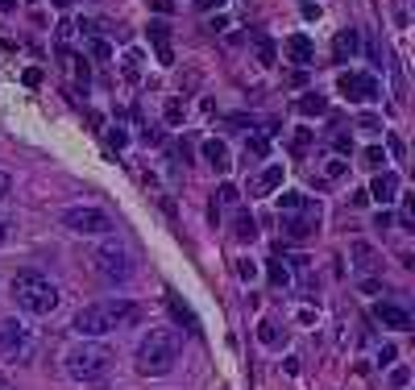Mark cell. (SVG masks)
<instances>
[{
    "mask_svg": "<svg viewBox=\"0 0 415 390\" xmlns=\"http://www.w3.org/2000/svg\"><path fill=\"white\" fill-rule=\"evenodd\" d=\"M87 54H91V58H112V46L100 42V37H91V42H87Z\"/></svg>",
    "mask_w": 415,
    "mask_h": 390,
    "instance_id": "cell-30",
    "label": "cell"
},
{
    "mask_svg": "<svg viewBox=\"0 0 415 390\" xmlns=\"http://www.w3.org/2000/svg\"><path fill=\"white\" fill-rule=\"evenodd\" d=\"M137 374L145 378H158V374H170L175 362H179V333L175 328H150L141 341H137Z\"/></svg>",
    "mask_w": 415,
    "mask_h": 390,
    "instance_id": "cell-3",
    "label": "cell"
},
{
    "mask_svg": "<svg viewBox=\"0 0 415 390\" xmlns=\"http://www.w3.org/2000/svg\"><path fill=\"white\" fill-rule=\"evenodd\" d=\"M62 229H71L79 237H108L112 233V216L104 208L75 204V208H62Z\"/></svg>",
    "mask_w": 415,
    "mask_h": 390,
    "instance_id": "cell-6",
    "label": "cell"
},
{
    "mask_svg": "<svg viewBox=\"0 0 415 390\" xmlns=\"http://www.w3.org/2000/svg\"><path fill=\"white\" fill-rule=\"evenodd\" d=\"M374 229H391V212H378V216H374Z\"/></svg>",
    "mask_w": 415,
    "mask_h": 390,
    "instance_id": "cell-46",
    "label": "cell"
},
{
    "mask_svg": "<svg viewBox=\"0 0 415 390\" xmlns=\"http://www.w3.org/2000/svg\"><path fill=\"white\" fill-rule=\"evenodd\" d=\"M357 50H362L357 29H341V33L333 37V58H337V62H353V58H357Z\"/></svg>",
    "mask_w": 415,
    "mask_h": 390,
    "instance_id": "cell-14",
    "label": "cell"
},
{
    "mask_svg": "<svg viewBox=\"0 0 415 390\" xmlns=\"http://www.w3.org/2000/svg\"><path fill=\"white\" fill-rule=\"evenodd\" d=\"M266 274H270V283H274V287H291V270H287L283 262H270V266H266Z\"/></svg>",
    "mask_w": 415,
    "mask_h": 390,
    "instance_id": "cell-26",
    "label": "cell"
},
{
    "mask_svg": "<svg viewBox=\"0 0 415 390\" xmlns=\"http://www.w3.org/2000/svg\"><path fill=\"white\" fill-rule=\"evenodd\" d=\"M357 129H362V133H382V121H378L374 112H366V116H357Z\"/></svg>",
    "mask_w": 415,
    "mask_h": 390,
    "instance_id": "cell-31",
    "label": "cell"
},
{
    "mask_svg": "<svg viewBox=\"0 0 415 390\" xmlns=\"http://www.w3.org/2000/svg\"><path fill=\"white\" fill-rule=\"evenodd\" d=\"M166 308H170V316H175L179 324H187V328H195V316H191V312H187V308L179 303V295H175V291H166Z\"/></svg>",
    "mask_w": 415,
    "mask_h": 390,
    "instance_id": "cell-23",
    "label": "cell"
},
{
    "mask_svg": "<svg viewBox=\"0 0 415 390\" xmlns=\"http://www.w3.org/2000/svg\"><path fill=\"white\" fill-rule=\"evenodd\" d=\"M25 83H29V87H37V83H42V71H37V67H29V71H25Z\"/></svg>",
    "mask_w": 415,
    "mask_h": 390,
    "instance_id": "cell-45",
    "label": "cell"
},
{
    "mask_svg": "<svg viewBox=\"0 0 415 390\" xmlns=\"http://www.w3.org/2000/svg\"><path fill=\"white\" fill-rule=\"evenodd\" d=\"M108 145L125 150V145H129V133H125V129H108Z\"/></svg>",
    "mask_w": 415,
    "mask_h": 390,
    "instance_id": "cell-34",
    "label": "cell"
},
{
    "mask_svg": "<svg viewBox=\"0 0 415 390\" xmlns=\"http://www.w3.org/2000/svg\"><path fill=\"white\" fill-rule=\"evenodd\" d=\"M91 270H96L108 287H125V283L133 278V258H129L125 245L108 241V245H100V249L91 254Z\"/></svg>",
    "mask_w": 415,
    "mask_h": 390,
    "instance_id": "cell-5",
    "label": "cell"
},
{
    "mask_svg": "<svg viewBox=\"0 0 415 390\" xmlns=\"http://www.w3.org/2000/svg\"><path fill=\"white\" fill-rule=\"evenodd\" d=\"M382 162H387V154H382L378 145H366V150H362V166H370V170H382Z\"/></svg>",
    "mask_w": 415,
    "mask_h": 390,
    "instance_id": "cell-25",
    "label": "cell"
},
{
    "mask_svg": "<svg viewBox=\"0 0 415 390\" xmlns=\"http://www.w3.org/2000/svg\"><path fill=\"white\" fill-rule=\"evenodd\" d=\"M249 42H254V54H258V62H266V67H270V62L279 58V50H274V42H270V37H266L262 29H254V33H249Z\"/></svg>",
    "mask_w": 415,
    "mask_h": 390,
    "instance_id": "cell-18",
    "label": "cell"
},
{
    "mask_svg": "<svg viewBox=\"0 0 415 390\" xmlns=\"http://www.w3.org/2000/svg\"><path fill=\"white\" fill-rule=\"evenodd\" d=\"M4 241H8V224L0 220V245H4Z\"/></svg>",
    "mask_w": 415,
    "mask_h": 390,
    "instance_id": "cell-48",
    "label": "cell"
},
{
    "mask_svg": "<svg viewBox=\"0 0 415 390\" xmlns=\"http://www.w3.org/2000/svg\"><path fill=\"white\" fill-rule=\"evenodd\" d=\"M112 366H116V353H112L108 345H100V341H87V337H79V345H71V349L62 353L67 378H71V382H83V387L104 382V378L112 374Z\"/></svg>",
    "mask_w": 415,
    "mask_h": 390,
    "instance_id": "cell-2",
    "label": "cell"
},
{
    "mask_svg": "<svg viewBox=\"0 0 415 390\" xmlns=\"http://www.w3.org/2000/svg\"><path fill=\"white\" fill-rule=\"evenodd\" d=\"M374 320L382 328H395V333H407L412 328V312L399 308V303H374Z\"/></svg>",
    "mask_w": 415,
    "mask_h": 390,
    "instance_id": "cell-11",
    "label": "cell"
},
{
    "mask_svg": "<svg viewBox=\"0 0 415 390\" xmlns=\"http://www.w3.org/2000/svg\"><path fill=\"white\" fill-rule=\"evenodd\" d=\"M166 121H170V125H179V121H183V104H179V100H170V104H166Z\"/></svg>",
    "mask_w": 415,
    "mask_h": 390,
    "instance_id": "cell-35",
    "label": "cell"
},
{
    "mask_svg": "<svg viewBox=\"0 0 415 390\" xmlns=\"http://www.w3.org/2000/svg\"><path fill=\"white\" fill-rule=\"evenodd\" d=\"M8 295H12L17 308L29 312V316H50V312L58 308V299H62L58 287H54L46 274H37V270H21V274H12Z\"/></svg>",
    "mask_w": 415,
    "mask_h": 390,
    "instance_id": "cell-4",
    "label": "cell"
},
{
    "mask_svg": "<svg viewBox=\"0 0 415 390\" xmlns=\"http://www.w3.org/2000/svg\"><path fill=\"white\" fill-rule=\"evenodd\" d=\"M399 187H403V183H399V175H395V170H378L366 195H370V200H378V204L387 208V204H395V200H399Z\"/></svg>",
    "mask_w": 415,
    "mask_h": 390,
    "instance_id": "cell-10",
    "label": "cell"
},
{
    "mask_svg": "<svg viewBox=\"0 0 415 390\" xmlns=\"http://www.w3.org/2000/svg\"><path fill=\"white\" fill-rule=\"evenodd\" d=\"M237 278H241V283H254V278H258V266H254L249 258H237Z\"/></svg>",
    "mask_w": 415,
    "mask_h": 390,
    "instance_id": "cell-29",
    "label": "cell"
},
{
    "mask_svg": "<svg viewBox=\"0 0 415 390\" xmlns=\"http://www.w3.org/2000/svg\"><path fill=\"white\" fill-rule=\"evenodd\" d=\"M191 4H195L200 12H220V8H224V0H191Z\"/></svg>",
    "mask_w": 415,
    "mask_h": 390,
    "instance_id": "cell-37",
    "label": "cell"
},
{
    "mask_svg": "<svg viewBox=\"0 0 415 390\" xmlns=\"http://www.w3.org/2000/svg\"><path fill=\"white\" fill-rule=\"evenodd\" d=\"M308 204H312V200L299 195V191H283V195H279V212H283V216H295V212H303Z\"/></svg>",
    "mask_w": 415,
    "mask_h": 390,
    "instance_id": "cell-20",
    "label": "cell"
},
{
    "mask_svg": "<svg viewBox=\"0 0 415 390\" xmlns=\"http://www.w3.org/2000/svg\"><path fill=\"white\" fill-rule=\"evenodd\" d=\"M233 237H237V241H254V237H258V224H254L249 212H237V220H233Z\"/></svg>",
    "mask_w": 415,
    "mask_h": 390,
    "instance_id": "cell-22",
    "label": "cell"
},
{
    "mask_svg": "<svg viewBox=\"0 0 415 390\" xmlns=\"http://www.w3.org/2000/svg\"><path fill=\"white\" fill-rule=\"evenodd\" d=\"M320 200H312L303 212H295V216H283V237H291V241H308L316 229H320Z\"/></svg>",
    "mask_w": 415,
    "mask_h": 390,
    "instance_id": "cell-8",
    "label": "cell"
},
{
    "mask_svg": "<svg viewBox=\"0 0 415 390\" xmlns=\"http://www.w3.org/2000/svg\"><path fill=\"white\" fill-rule=\"evenodd\" d=\"M283 50H287V58L299 62V67H312V62H316V46H312L308 33H291V37L283 42Z\"/></svg>",
    "mask_w": 415,
    "mask_h": 390,
    "instance_id": "cell-12",
    "label": "cell"
},
{
    "mask_svg": "<svg viewBox=\"0 0 415 390\" xmlns=\"http://www.w3.org/2000/svg\"><path fill=\"white\" fill-rule=\"evenodd\" d=\"M141 141H145V145H162V133H158V129H145Z\"/></svg>",
    "mask_w": 415,
    "mask_h": 390,
    "instance_id": "cell-43",
    "label": "cell"
},
{
    "mask_svg": "<svg viewBox=\"0 0 415 390\" xmlns=\"http://www.w3.org/2000/svg\"><path fill=\"white\" fill-rule=\"evenodd\" d=\"M258 341H262L266 349H283V341H287V333H279V324H270V320H262V324H258Z\"/></svg>",
    "mask_w": 415,
    "mask_h": 390,
    "instance_id": "cell-21",
    "label": "cell"
},
{
    "mask_svg": "<svg viewBox=\"0 0 415 390\" xmlns=\"http://www.w3.org/2000/svg\"><path fill=\"white\" fill-rule=\"evenodd\" d=\"M29 349H33V337H29V328H25L21 320L4 316V320H0V357H25Z\"/></svg>",
    "mask_w": 415,
    "mask_h": 390,
    "instance_id": "cell-7",
    "label": "cell"
},
{
    "mask_svg": "<svg viewBox=\"0 0 415 390\" xmlns=\"http://www.w3.org/2000/svg\"><path fill=\"white\" fill-rule=\"evenodd\" d=\"M137 320H141V308L116 295V299H100V303L79 308V316L71 320V328L79 337H87V341H100V337H108L116 328H133Z\"/></svg>",
    "mask_w": 415,
    "mask_h": 390,
    "instance_id": "cell-1",
    "label": "cell"
},
{
    "mask_svg": "<svg viewBox=\"0 0 415 390\" xmlns=\"http://www.w3.org/2000/svg\"><path fill=\"white\" fill-rule=\"evenodd\" d=\"M150 42H154V50H158V62L170 67L175 54H170V25H166V21H150Z\"/></svg>",
    "mask_w": 415,
    "mask_h": 390,
    "instance_id": "cell-15",
    "label": "cell"
},
{
    "mask_svg": "<svg viewBox=\"0 0 415 390\" xmlns=\"http://www.w3.org/2000/svg\"><path fill=\"white\" fill-rule=\"evenodd\" d=\"M378 287H382V283H378V278H362V291H366V295H374V291H378Z\"/></svg>",
    "mask_w": 415,
    "mask_h": 390,
    "instance_id": "cell-47",
    "label": "cell"
},
{
    "mask_svg": "<svg viewBox=\"0 0 415 390\" xmlns=\"http://www.w3.org/2000/svg\"><path fill=\"white\" fill-rule=\"evenodd\" d=\"M54 4H58V8H67V4H71V0H54Z\"/></svg>",
    "mask_w": 415,
    "mask_h": 390,
    "instance_id": "cell-49",
    "label": "cell"
},
{
    "mask_svg": "<svg viewBox=\"0 0 415 390\" xmlns=\"http://www.w3.org/2000/svg\"><path fill=\"white\" fill-rule=\"evenodd\" d=\"M299 12H303L308 21H320V4H312V0H303V4H299Z\"/></svg>",
    "mask_w": 415,
    "mask_h": 390,
    "instance_id": "cell-39",
    "label": "cell"
},
{
    "mask_svg": "<svg viewBox=\"0 0 415 390\" xmlns=\"http://www.w3.org/2000/svg\"><path fill=\"white\" fill-rule=\"evenodd\" d=\"M249 154L262 158V154H266V137H249Z\"/></svg>",
    "mask_w": 415,
    "mask_h": 390,
    "instance_id": "cell-44",
    "label": "cell"
},
{
    "mask_svg": "<svg viewBox=\"0 0 415 390\" xmlns=\"http://www.w3.org/2000/svg\"><path fill=\"white\" fill-rule=\"evenodd\" d=\"M345 170H349V162H345V158H333V162L324 166V179H341Z\"/></svg>",
    "mask_w": 415,
    "mask_h": 390,
    "instance_id": "cell-32",
    "label": "cell"
},
{
    "mask_svg": "<svg viewBox=\"0 0 415 390\" xmlns=\"http://www.w3.org/2000/svg\"><path fill=\"white\" fill-rule=\"evenodd\" d=\"M137 75H141V54L129 50V54H125V79H137Z\"/></svg>",
    "mask_w": 415,
    "mask_h": 390,
    "instance_id": "cell-28",
    "label": "cell"
},
{
    "mask_svg": "<svg viewBox=\"0 0 415 390\" xmlns=\"http://www.w3.org/2000/svg\"><path fill=\"white\" fill-rule=\"evenodd\" d=\"M407 382H412V370H407V366H399V370H391V387H395V390H403V387H407Z\"/></svg>",
    "mask_w": 415,
    "mask_h": 390,
    "instance_id": "cell-33",
    "label": "cell"
},
{
    "mask_svg": "<svg viewBox=\"0 0 415 390\" xmlns=\"http://www.w3.org/2000/svg\"><path fill=\"white\" fill-rule=\"evenodd\" d=\"M312 141H316V129H299V133L291 137V154H295V158H303V154L312 150Z\"/></svg>",
    "mask_w": 415,
    "mask_h": 390,
    "instance_id": "cell-24",
    "label": "cell"
},
{
    "mask_svg": "<svg viewBox=\"0 0 415 390\" xmlns=\"http://www.w3.org/2000/svg\"><path fill=\"white\" fill-rule=\"evenodd\" d=\"M216 200H220L224 208H237V204H241V191H237L233 183H220V191H216Z\"/></svg>",
    "mask_w": 415,
    "mask_h": 390,
    "instance_id": "cell-27",
    "label": "cell"
},
{
    "mask_svg": "<svg viewBox=\"0 0 415 390\" xmlns=\"http://www.w3.org/2000/svg\"><path fill=\"white\" fill-rule=\"evenodd\" d=\"M283 187V162H270L254 183H249V195H270V191H279Z\"/></svg>",
    "mask_w": 415,
    "mask_h": 390,
    "instance_id": "cell-16",
    "label": "cell"
},
{
    "mask_svg": "<svg viewBox=\"0 0 415 390\" xmlns=\"http://www.w3.org/2000/svg\"><path fill=\"white\" fill-rule=\"evenodd\" d=\"M200 154H204V162L216 170V175H229V166H233V158H229V145L220 141V137H208L204 145H200Z\"/></svg>",
    "mask_w": 415,
    "mask_h": 390,
    "instance_id": "cell-13",
    "label": "cell"
},
{
    "mask_svg": "<svg viewBox=\"0 0 415 390\" xmlns=\"http://www.w3.org/2000/svg\"><path fill=\"white\" fill-rule=\"evenodd\" d=\"M150 8H154V12H162V17H166V12H175V0H150Z\"/></svg>",
    "mask_w": 415,
    "mask_h": 390,
    "instance_id": "cell-41",
    "label": "cell"
},
{
    "mask_svg": "<svg viewBox=\"0 0 415 390\" xmlns=\"http://www.w3.org/2000/svg\"><path fill=\"white\" fill-rule=\"evenodd\" d=\"M399 220H403V229H412V220H415V204H412V200H403V212H399Z\"/></svg>",
    "mask_w": 415,
    "mask_h": 390,
    "instance_id": "cell-38",
    "label": "cell"
},
{
    "mask_svg": "<svg viewBox=\"0 0 415 390\" xmlns=\"http://www.w3.org/2000/svg\"><path fill=\"white\" fill-rule=\"evenodd\" d=\"M333 150H337V154H349L353 145H349V137H345V133H337V137H333Z\"/></svg>",
    "mask_w": 415,
    "mask_h": 390,
    "instance_id": "cell-40",
    "label": "cell"
},
{
    "mask_svg": "<svg viewBox=\"0 0 415 390\" xmlns=\"http://www.w3.org/2000/svg\"><path fill=\"white\" fill-rule=\"evenodd\" d=\"M353 266H357V274H362V278H366L370 270H378V254H374V245L357 241V245H353Z\"/></svg>",
    "mask_w": 415,
    "mask_h": 390,
    "instance_id": "cell-17",
    "label": "cell"
},
{
    "mask_svg": "<svg viewBox=\"0 0 415 390\" xmlns=\"http://www.w3.org/2000/svg\"><path fill=\"white\" fill-rule=\"evenodd\" d=\"M337 87H341L349 100H362V104H370V100H378V96H382L378 79H374V75H362V71H345V75L337 79Z\"/></svg>",
    "mask_w": 415,
    "mask_h": 390,
    "instance_id": "cell-9",
    "label": "cell"
},
{
    "mask_svg": "<svg viewBox=\"0 0 415 390\" xmlns=\"http://www.w3.org/2000/svg\"><path fill=\"white\" fill-rule=\"evenodd\" d=\"M374 357H378V366H391V362H395V345H378Z\"/></svg>",
    "mask_w": 415,
    "mask_h": 390,
    "instance_id": "cell-36",
    "label": "cell"
},
{
    "mask_svg": "<svg viewBox=\"0 0 415 390\" xmlns=\"http://www.w3.org/2000/svg\"><path fill=\"white\" fill-rule=\"evenodd\" d=\"M8 191H12V175L0 170V200H8Z\"/></svg>",
    "mask_w": 415,
    "mask_h": 390,
    "instance_id": "cell-42",
    "label": "cell"
},
{
    "mask_svg": "<svg viewBox=\"0 0 415 390\" xmlns=\"http://www.w3.org/2000/svg\"><path fill=\"white\" fill-rule=\"evenodd\" d=\"M295 108H299L303 116H324V112H328V100H324L320 91H308V96L295 100Z\"/></svg>",
    "mask_w": 415,
    "mask_h": 390,
    "instance_id": "cell-19",
    "label": "cell"
}]
</instances>
